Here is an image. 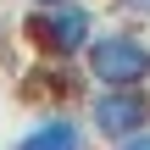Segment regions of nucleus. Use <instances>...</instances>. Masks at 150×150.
I'll return each mask as SVG.
<instances>
[{
	"instance_id": "nucleus-3",
	"label": "nucleus",
	"mask_w": 150,
	"mask_h": 150,
	"mask_svg": "<svg viewBox=\"0 0 150 150\" xmlns=\"http://www.w3.org/2000/svg\"><path fill=\"white\" fill-rule=\"evenodd\" d=\"M89 122H95V134H100V139L122 145L128 134L150 128V95H145V89H117V83H100V89L89 95Z\"/></svg>"
},
{
	"instance_id": "nucleus-1",
	"label": "nucleus",
	"mask_w": 150,
	"mask_h": 150,
	"mask_svg": "<svg viewBox=\"0 0 150 150\" xmlns=\"http://www.w3.org/2000/svg\"><path fill=\"white\" fill-rule=\"evenodd\" d=\"M83 67L95 83H117V89H150V39L134 28H106L83 45Z\"/></svg>"
},
{
	"instance_id": "nucleus-2",
	"label": "nucleus",
	"mask_w": 150,
	"mask_h": 150,
	"mask_svg": "<svg viewBox=\"0 0 150 150\" xmlns=\"http://www.w3.org/2000/svg\"><path fill=\"white\" fill-rule=\"evenodd\" d=\"M95 39V11L78 6V0H61V6H33L28 17V45L50 61H72L83 56V45Z\"/></svg>"
},
{
	"instance_id": "nucleus-5",
	"label": "nucleus",
	"mask_w": 150,
	"mask_h": 150,
	"mask_svg": "<svg viewBox=\"0 0 150 150\" xmlns=\"http://www.w3.org/2000/svg\"><path fill=\"white\" fill-rule=\"evenodd\" d=\"M117 150H150V128H139V134H128Z\"/></svg>"
},
{
	"instance_id": "nucleus-7",
	"label": "nucleus",
	"mask_w": 150,
	"mask_h": 150,
	"mask_svg": "<svg viewBox=\"0 0 150 150\" xmlns=\"http://www.w3.org/2000/svg\"><path fill=\"white\" fill-rule=\"evenodd\" d=\"M28 6H61V0H28Z\"/></svg>"
},
{
	"instance_id": "nucleus-4",
	"label": "nucleus",
	"mask_w": 150,
	"mask_h": 150,
	"mask_svg": "<svg viewBox=\"0 0 150 150\" xmlns=\"http://www.w3.org/2000/svg\"><path fill=\"white\" fill-rule=\"evenodd\" d=\"M17 150H89V134H83L78 117H67V111H45V117L17 139Z\"/></svg>"
},
{
	"instance_id": "nucleus-6",
	"label": "nucleus",
	"mask_w": 150,
	"mask_h": 150,
	"mask_svg": "<svg viewBox=\"0 0 150 150\" xmlns=\"http://www.w3.org/2000/svg\"><path fill=\"white\" fill-rule=\"evenodd\" d=\"M128 11H139V17H150V0H122Z\"/></svg>"
}]
</instances>
